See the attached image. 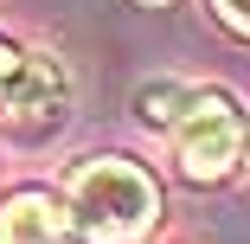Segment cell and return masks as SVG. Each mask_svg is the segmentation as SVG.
Returning a JSON list of instances; mask_svg holds the SVG:
<instances>
[{
	"mask_svg": "<svg viewBox=\"0 0 250 244\" xmlns=\"http://www.w3.org/2000/svg\"><path fill=\"white\" fill-rule=\"evenodd\" d=\"M64 219L90 244H135L161 219V186L122 155H90L64 180Z\"/></svg>",
	"mask_w": 250,
	"mask_h": 244,
	"instance_id": "1",
	"label": "cell"
},
{
	"mask_svg": "<svg viewBox=\"0 0 250 244\" xmlns=\"http://www.w3.org/2000/svg\"><path fill=\"white\" fill-rule=\"evenodd\" d=\"M0 244H77V231L64 219V200H52V193H13L0 206Z\"/></svg>",
	"mask_w": 250,
	"mask_h": 244,
	"instance_id": "4",
	"label": "cell"
},
{
	"mask_svg": "<svg viewBox=\"0 0 250 244\" xmlns=\"http://www.w3.org/2000/svg\"><path fill=\"white\" fill-rule=\"evenodd\" d=\"M212 7H218V20H225V26H237V32L250 39V0H212Z\"/></svg>",
	"mask_w": 250,
	"mask_h": 244,
	"instance_id": "6",
	"label": "cell"
},
{
	"mask_svg": "<svg viewBox=\"0 0 250 244\" xmlns=\"http://www.w3.org/2000/svg\"><path fill=\"white\" fill-rule=\"evenodd\" d=\"M244 148H250V141H244Z\"/></svg>",
	"mask_w": 250,
	"mask_h": 244,
	"instance_id": "7",
	"label": "cell"
},
{
	"mask_svg": "<svg viewBox=\"0 0 250 244\" xmlns=\"http://www.w3.org/2000/svg\"><path fill=\"white\" fill-rule=\"evenodd\" d=\"M167 129H173V155H180L186 180H225L244 161V141H250V129L225 90H186V103Z\"/></svg>",
	"mask_w": 250,
	"mask_h": 244,
	"instance_id": "2",
	"label": "cell"
},
{
	"mask_svg": "<svg viewBox=\"0 0 250 244\" xmlns=\"http://www.w3.org/2000/svg\"><path fill=\"white\" fill-rule=\"evenodd\" d=\"M180 103H186V84H173V77L141 84V90H135V110H141V122H147V129H167V122L180 116Z\"/></svg>",
	"mask_w": 250,
	"mask_h": 244,
	"instance_id": "5",
	"label": "cell"
},
{
	"mask_svg": "<svg viewBox=\"0 0 250 244\" xmlns=\"http://www.w3.org/2000/svg\"><path fill=\"white\" fill-rule=\"evenodd\" d=\"M64 110H71V71L52 52H26V45L0 39V122L45 129Z\"/></svg>",
	"mask_w": 250,
	"mask_h": 244,
	"instance_id": "3",
	"label": "cell"
}]
</instances>
